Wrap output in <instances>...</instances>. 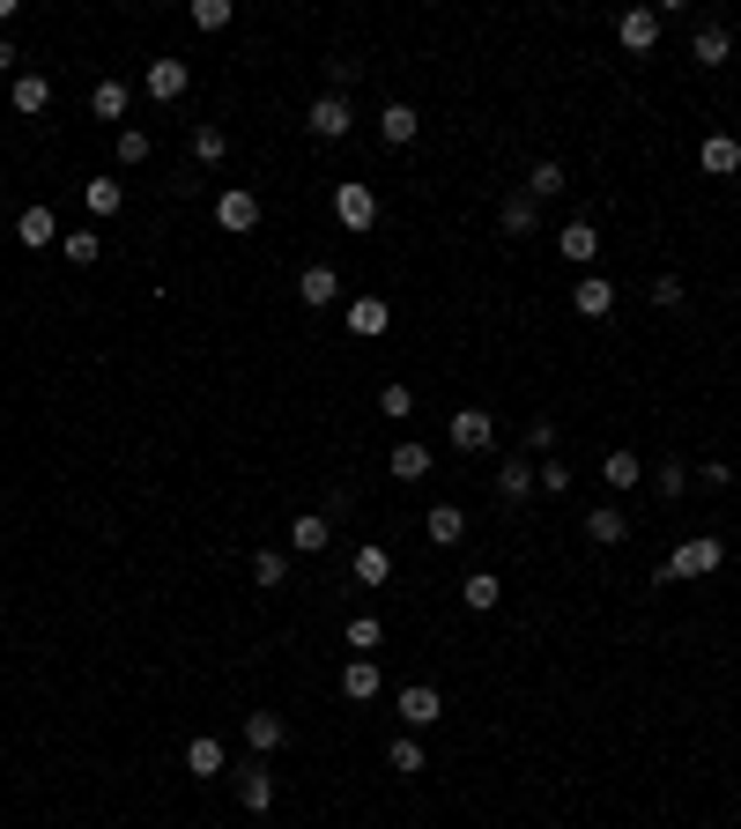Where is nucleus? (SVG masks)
Wrapping results in <instances>:
<instances>
[{
    "label": "nucleus",
    "instance_id": "nucleus-1",
    "mask_svg": "<svg viewBox=\"0 0 741 829\" xmlns=\"http://www.w3.org/2000/svg\"><path fill=\"white\" fill-rule=\"evenodd\" d=\"M719 556H727V548H719L712 534L682 541V548H675V556L660 563V586H675V578H712V570H719Z\"/></svg>",
    "mask_w": 741,
    "mask_h": 829
},
{
    "label": "nucleus",
    "instance_id": "nucleus-2",
    "mask_svg": "<svg viewBox=\"0 0 741 829\" xmlns=\"http://www.w3.org/2000/svg\"><path fill=\"white\" fill-rule=\"evenodd\" d=\"M334 222H342V230H370V222H378V193H370L364 178H342V186H334Z\"/></svg>",
    "mask_w": 741,
    "mask_h": 829
},
{
    "label": "nucleus",
    "instance_id": "nucleus-3",
    "mask_svg": "<svg viewBox=\"0 0 741 829\" xmlns=\"http://www.w3.org/2000/svg\"><path fill=\"white\" fill-rule=\"evenodd\" d=\"M452 444H460V452H474V460H482V452H497V414H490V408H460V414H452Z\"/></svg>",
    "mask_w": 741,
    "mask_h": 829
},
{
    "label": "nucleus",
    "instance_id": "nucleus-4",
    "mask_svg": "<svg viewBox=\"0 0 741 829\" xmlns=\"http://www.w3.org/2000/svg\"><path fill=\"white\" fill-rule=\"evenodd\" d=\"M304 126L320 134V141H348V126H356V112H348V97H312V112H304Z\"/></svg>",
    "mask_w": 741,
    "mask_h": 829
},
{
    "label": "nucleus",
    "instance_id": "nucleus-5",
    "mask_svg": "<svg viewBox=\"0 0 741 829\" xmlns=\"http://www.w3.org/2000/svg\"><path fill=\"white\" fill-rule=\"evenodd\" d=\"M348 334H356V342H378V334H386V326H394V304H386V296H348Z\"/></svg>",
    "mask_w": 741,
    "mask_h": 829
},
{
    "label": "nucleus",
    "instance_id": "nucleus-6",
    "mask_svg": "<svg viewBox=\"0 0 741 829\" xmlns=\"http://www.w3.org/2000/svg\"><path fill=\"white\" fill-rule=\"evenodd\" d=\"M142 82H148V97L156 104H178L186 90H194V67H186V60H148Z\"/></svg>",
    "mask_w": 741,
    "mask_h": 829
},
{
    "label": "nucleus",
    "instance_id": "nucleus-7",
    "mask_svg": "<svg viewBox=\"0 0 741 829\" xmlns=\"http://www.w3.org/2000/svg\"><path fill=\"white\" fill-rule=\"evenodd\" d=\"M282 741H290L282 711H246V748H252V763H260V756H274Z\"/></svg>",
    "mask_w": 741,
    "mask_h": 829
},
{
    "label": "nucleus",
    "instance_id": "nucleus-8",
    "mask_svg": "<svg viewBox=\"0 0 741 829\" xmlns=\"http://www.w3.org/2000/svg\"><path fill=\"white\" fill-rule=\"evenodd\" d=\"M438 718H445V696H438V689H400V726H408V733H422V726H438Z\"/></svg>",
    "mask_w": 741,
    "mask_h": 829
},
{
    "label": "nucleus",
    "instance_id": "nucleus-9",
    "mask_svg": "<svg viewBox=\"0 0 741 829\" xmlns=\"http://www.w3.org/2000/svg\"><path fill=\"white\" fill-rule=\"evenodd\" d=\"M15 244H23V252L60 244V216H52V208H23V216H15Z\"/></svg>",
    "mask_w": 741,
    "mask_h": 829
},
{
    "label": "nucleus",
    "instance_id": "nucleus-10",
    "mask_svg": "<svg viewBox=\"0 0 741 829\" xmlns=\"http://www.w3.org/2000/svg\"><path fill=\"white\" fill-rule=\"evenodd\" d=\"M571 312L578 318H608L616 312V282H608V274H586V282L571 290Z\"/></svg>",
    "mask_w": 741,
    "mask_h": 829
},
{
    "label": "nucleus",
    "instance_id": "nucleus-11",
    "mask_svg": "<svg viewBox=\"0 0 741 829\" xmlns=\"http://www.w3.org/2000/svg\"><path fill=\"white\" fill-rule=\"evenodd\" d=\"M497 496H504V504H526V496H534V460H526V452L497 460Z\"/></svg>",
    "mask_w": 741,
    "mask_h": 829
},
{
    "label": "nucleus",
    "instance_id": "nucleus-12",
    "mask_svg": "<svg viewBox=\"0 0 741 829\" xmlns=\"http://www.w3.org/2000/svg\"><path fill=\"white\" fill-rule=\"evenodd\" d=\"M690 60H697V67H727V60H734V38H727V23H697Z\"/></svg>",
    "mask_w": 741,
    "mask_h": 829
},
{
    "label": "nucleus",
    "instance_id": "nucleus-13",
    "mask_svg": "<svg viewBox=\"0 0 741 829\" xmlns=\"http://www.w3.org/2000/svg\"><path fill=\"white\" fill-rule=\"evenodd\" d=\"M238 807H246V815H268L274 807V770L246 763V770H238Z\"/></svg>",
    "mask_w": 741,
    "mask_h": 829
},
{
    "label": "nucleus",
    "instance_id": "nucleus-14",
    "mask_svg": "<svg viewBox=\"0 0 741 829\" xmlns=\"http://www.w3.org/2000/svg\"><path fill=\"white\" fill-rule=\"evenodd\" d=\"M296 296H304V304L320 312V304H334V296H342V274L326 267V260H312V267L296 274Z\"/></svg>",
    "mask_w": 741,
    "mask_h": 829
},
{
    "label": "nucleus",
    "instance_id": "nucleus-15",
    "mask_svg": "<svg viewBox=\"0 0 741 829\" xmlns=\"http://www.w3.org/2000/svg\"><path fill=\"white\" fill-rule=\"evenodd\" d=\"M216 222L222 230H260V200H252L246 186H230V193L216 200Z\"/></svg>",
    "mask_w": 741,
    "mask_h": 829
},
{
    "label": "nucleus",
    "instance_id": "nucleus-16",
    "mask_svg": "<svg viewBox=\"0 0 741 829\" xmlns=\"http://www.w3.org/2000/svg\"><path fill=\"white\" fill-rule=\"evenodd\" d=\"M468 541V512L460 504H430V548H460Z\"/></svg>",
    "mask_w": 741,
    "mask_h": 829
},
{
    "label": "nucleus",
    "instance_id": "nucleus-17",
    "mask_svg": "<svg viewBox=\"0 0 741 829\" xmlns=\"http://www.w3.org/2000/svg\"><path fill=\"white\" fill-rule=\"evenodd\" d=\"M378 689H386V682H378V659H348V667H342V696H348V704H370Z\"/></svg>",
    "mask_w": 741,
    "mask_h": 829
},
{
    "label": "nucleus",
    "instance_id": "nucleus-18",
    "mask_svg": "<svg viewBox=\"0 0 741 829\" xmlns=\"http://www.w3.org/2000/svg\"><path fill=\"white\" fill-rule=\"evenodd\" d=\"M378 134H386L394 148H408L422 134V112H416V104H386V112H378Z\"/></svg>",
    "mask_w": 741,
    "mask_h": 829
},
{
    "label": "nucleus",
    "instance_id": "nucleus-19",
    "mask_svg": "<svg viewBox=\"0 0 741 829\" xmlns=\"http://www.w3.org/2000/svg\"><path fill=\"white\" fill-rule=\"evenodd\" d=\"M556 252H564V260H578V267H586L593 252H601V230H593L586 216H578V222H564V230H556Z\"/></svg>",
    "mask_w": 741,
    "mask_h": 829
},
{
    "label": "nucleus",
    "instance_id": "nucleus-20",
    "mask_svg": "<svg viewBox=\"0 0 741 829\" xmlns=\"http://www.w3.org/2000/svg\"><path fill=\"white\" fill-rule=\"evenodd\" d=\"M697 164H705L712 178H734L741 171V141H734V134H712V141L697 148Z\"/></svg>",
    "mask_w": 741,
    "mask_h": 829
},
{
    "label": "nucleus",
    "instance_id": "nucleus-21",
    "mask_svg": "<svg viewBox=\"0 0 741 829\" xmlns=\"http://www.w3.org/2000/svg\"><path fill=\"white\" fill-rule=\"evenodd\" d=\"M586 541H593V548H616V541H630V526H623L616 504H593V512H586Z\"/></svg>",
    "mask_w": 741,
    "mask_h": 829
},
{
    "label": "nucleus",
    "instance_id": "nucleus-22",
    "mask_svg": "<svg viewBox=\"0 0 741 829\" xmlns=\"http://www.w3.org/2000/svg\"><path fill=\"white\" fill-rule=\"evenodd\" d=\"M623 45H630V52L660 45V8H630V15H623Z\"/></svg>",
    "mask_w": 741,
    "mask_h": 829
},
{
    "label": "nucleus",
    "instance_id": "nucleus-23",
    "mask_svg": "<svg viewBox=\"0 0 741 829\" xmlns=\"http://www.w3.org/2000/svg\"><path fill=\"white\" fill-rule=\"evenodd\" d=\"M497 222H504V238H534V230H542V208H534L526 193H512L504 208H497Z\"/></svg>",
    "mask_w": 741,
    "mask_h": 829
},
{
    "label": "nucleus",
    "instance_id": "nucleus-24",
    "mask_svg": "<svg viewBox=\"0 0 741 829\" xmlns=\"http://www.w3.org/2000/svg\"><path fill=\"white\" fill-rule=\"evenodd\" d=\"M186 770H194V778H222V741L216 733H194V741H186Z\"/></svg>",
    "mask_w": 741,
    "mask_h": 829
},
{
    "label": "nucleus",
    "instance_id": "nucleus-25",
    "mask_svg": "<svg viewBox=\"0 0 741 829\" xmlns=\"http://www.w3.org/2000/svg\"><path fill=\"white\" fill-rule=\"evenodd\" d=\"M326 541H334V534H326L320 512H296V518H290V548H296V556H320Z\"/></svg>",
    "mask_w": 741,
    "mask_h": 829
},
{
    "label": "nucleus",
    "instance_id": "nucleus-26",
    "mask_svg": "<svg viewBox=\"0 0 741 829\" xmlns=\"http://www.w3.org/2000/svg\"><path fill=\"white\" fill-rule=\"evenodd\" d=\"M348 652H356V659H370V652H378V644H386V622H378V615H348Z\"/></svg>",
    "mask_w": 741,
    "mask_h": 829
},
{
    "label": "nucleus",
    "instance_id": "nucleus-27",
    "mask_svg": "<svg viewBox=\"0 0 741 829\" xmlns=\"http://www.w3.org/2000/svg\"><path fill=\"white\" fill-rule=\"evenodd\" d=\"M460 600H468V608H474V615H490V608H497V600H504V586H497L490 570H468V578H460Z\"/></svg>",
    "mask_w": 741,
    "mask_h": 829
},
{
    "label": "nucleus",
    "instance_id": "nucleus-28",
    "mask_svg": "<svg viewBox=\"0 0 741 829\" xmlns=\"http://www.w3.org/2000/svg\"><path fill=\"white\" fill-rule=\"evenodd\" d=\"M348 570H356V578H364V586H386V578H394V556H386V548H378V541H364V548H356V563H348Z\"/></svg>",
    "mask_w": 741,
    "mask_h": 829
},
{
    "label": "nucleus",
    "instance_id": "nucleus-29",
    "mask_svg": "<svg viewBox=\"0 0 741 829\" xmlns=\"http://www.w3.org/2000/svg\"><path fill=\"white\" fill-rule=\"evenodd\" d=\"M282 578H290V556H282V548H252V586L274 592Z\"/></svg>",
    "mask_w": 741,
    "mask_h": 829
},
{
    "label": "nucleus",
    "instance_id": "nucleus-30",
    "mask_svg": "<svg viewBox=\"0 0 741 829\" xmlns=\"http://www.w3.org/2000/svg\"><path fill=\"white\" fill-rule=\"evenodd\" d=\"M45 104H52V82H45V74H15V112H23V119H38Z\"/></svg>",
    "mask_w": 741,
    "mask_h": 829
},
{
    "label": "nucleus",
    "instance_id": "nucleus-31",
    "mask_svg": "<svg viewBox=\"0 0 741 829\" xmlns=\"http://www.w3.org/2000/svg\"><path fill=\"white\" fill-rule=\"evenodd\" d=\"M564 186H571L564 164H534V171H526V200H534V208H542V200H556Z\"/></svg>",
    "mask_w": 741,
    "mask_h": 829
},
{
    "label": "nucleus",
    "instance_id": "nucleus-32",
    "mask_svg": "<svg viewBox=\"0 0 741 829\" xmlns=\"http://www.w3.org/2000/svg\"><path fill=\"white\" fill-rule=\"evenodd\" d=\"M82 200H90V216H119L126 186H119V178H90V193H82Z\"/></svg>",
    "mask_w": 741,
    "mask_h": 829
},
{
    "label": "nucleus",
    "instance_id": "nucleus-33",
    "mask_svg": "<svg viewBox=\"0 0 741 829\" xmlns=\"http://www.w3.org/2000/svg\"><path fill=\"white\" fill-rule=\"evenodd\" d=\"M430 474V444H394V482H422Z\"/></svg>",
    "mask_w": 741,
    "mask_h": 829
},
{
    "label": "nucleus",
    "instance_id": "nucleus-34",
    "mask_svg": "<svg viewBox=\"0 0 741 829\" xmlns=\"http://www.w3.org/2000/svg\"><path fill=\"white\" fill-rule=\"evenodd\" d=\"M601 482H608V489H638V482H645L638 452H608V466H601Z\"/></svg>",
    "mask_w": 741,
    "mask_h": 829
},
{
    "label": "nucleus",
    "instance_id": "nucleus-35",
    "mask_svg": "<svg viewBox=\"0 0 741 829\" xmlns=\"http://www.w3.org/2000/svg\"><path fill=\"white\" fill-rule=\"evenodd\" d=\"M90 112H97V119H126V82H97V90H90Z\"/></svg>",
    "mask_w": 741,
    "mask_h": 829
},
{
    "label": "nucleus",
    "instance_id": "nucleus-36",
    "mask_svg": "<svg viewBox=\"0 0 741 829\" xmlns=\"http://www.w3.org/2000/svg\"><path fill=\"white\" fill-rule=\"evenodd\" d=\"M194 156H200V164H222V156H230V134L200 119V126H194Z\"/></svg>",
    "mask_w": 741,
    "mask_h": 829
},
{
    "label": "nucleus",
    "instance_id": "nucleus-37",
    "mask_svg": "<svg viewBox=\"0 0 741 829\" xmlns=\"http://www.w3.org/2000/svg\"><path fill=\"white\" fill-rule=\"evenodd\" d=\"M526 460H556V422H549V414L526 422Z\"/></svg>",
    "mask_w": 741,
    "mask_h": 829
},
{
    "label": "nucleus",
    "instance_id": "nucleus-38",
    "mask_svg": "<svg viewBox=\"0 0 741 829\" xmlns=\"http://www.w3.org/2000/svg\"><path fill=\"white\" fill-rule=\"evenodd\" d=\"M60 252H67V267H90L104 244H97V230H67V238H60Z\"/></svg>",
    "mask_w": 741,
    "mask_h": 829
},
{
    "label": "nucleus",
    "instance_id": "nucleus-39",
    "mask_svg": "<svg viewBox=\"0 0 741 829\" xmlns=\"http://www.w3.org/2000/svg\"><path fill=\"white\" fill-rule=\"evenodd\" d=\"M534 489H542V496H564V489H571V466H564V460H534Z\"/></svg>",
    "mask_w": 741,
    "mask_h": 829
},
{
    "label": "nucleus",
    "instance_id": "nucleus-40",
    "mask_svg": "<svg viewBox=\"0 0 741 829\" xmlns=\"http://www.w3.org/2000/svg\"><path fill=\"white\" fill-rule=\"evenodd\" d=\"M386 763H394L400 778H416V770H422V748H416V733H400L394 748H386Z\"/></svg>",
    "mask_w": 741,
    "mask_h": 829
},
{
    "label": "nucleus",
    "instance_id": "nucleus-41",
    "mask_svg": "<svg viewBox=\"0 0 741 829\" xmlns=\"http://www.w3.org/2000/svg\"><path fill=\"white\" fill-rule=\"evenodd\" d=\"M194 30H230V0H194Z\"/></svg>",
    "mask_w": 741,
    "mask_h": 829
},
{
    "label": "nucleus",
    "instance_id": "nucleus-42",
    "mask_svg": "<svg viewBox=\"0 0 741 829\" xmlns=\"http://www.w3.org/2000/svg\"><path fill=\"white\" fill-rule=\"evenodd\" d=\"M119 164H126V171L148 164V134H142V126H119Z\"/></svg>",
    "mask_w": 741,
    "mask_h": 829
},
{
    "label": "nucleus",
    "instance_id": "nucleus-43",
    "mask_svg": "<svg viewBox=\"0 0 741 829\" xmlns=\"http://www.w3.org/2000/svg\"><path fill=\"white\" fill-rule=\"evenodd\" d=\"M653 489H660V496H682V489H690V466H682V460H667L660 474H653Z\"/></svg>",
    "mask_w": 741,
    "mask_h": 829
},
{
    "label": "nucleus",
    "instance_id": "nucleus-44",
    "mask_svg": "<svg viewBox=\"0 0 741 829\" xmlns=\"http://www.w3.org/2000/svg\"><path fill=\"white\" fill-rule=\"evenodd\" d=\"M408 408H416V392H408V386H386V392H378V414H408Z\"/></svg>",
    "mask_w": 741,
    "mask_h": 829
},
{
    "label": "nucleus",
    "instance_id": "nucleus-45",
    "mask_svg": "<svg viewBox=\"0 0 741 829\" xmlns=\"http://www.w3.org/2000/svg\"><path fill=\"white\" fill-rule=\"evenodd\" d=\"M690 482H705V489H727L734 474H727V460H705V466H690Z\"/></svg>",
    "mask_w": 741,
    "mask_h": 829
},
{
    "label": "nucleus",
    "instance_id": "nucleus-46",
    "mask_svg": "<svg viewBox=\"0 0 741 829\" xmlns=\"http://www.w3.org/2000/svg\"><path fill=\"white\" fill-rule=\"evenodd\" d=\"M653 304H660V312H675V304H682V282H675V274H660V282H653Z\"/></svg>",
    "mask_w": 741,
    "mask_h": 829
},
{
    "label": "nucleus",
    "instance_id": "nucleus-47",
    "mask_svg": "<svg viewBox=\"0 0 741 829\" xmlns=\"http://www.w3.org/2000/svg\"><path fill=\"white\" fill-rule=\"evenodd\" d=\"M0 74H15V45L8 38H0Z\"/></svg>",
    "mask_w": 741,
    "mask_h": 829
}]
</instances>
